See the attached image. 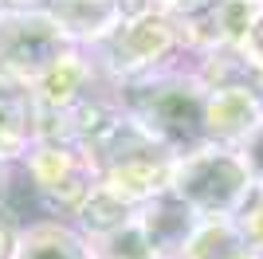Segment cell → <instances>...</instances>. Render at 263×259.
I'll return each instance as SVG.
<instances>
[{
	"label": "cell",
	"mask_w": 263,
	"mask_h": 259,
	"mask_svg": "<svg viewBox=\"0 0 263 259\" xmlns=\"http://www.w3.org/2000/svg\"><path fill=\"white\" fill-rule=\"evenodd\" d=\"M204 98L209 90L197 83V75H177V71H161L142 83L118 86L122 114L138 130H145L157 145H165L173 157H185L209 145Z\"/></svg>",
	"instance_id": "obj_1"
},
{
	"label": "cell",
	"mask_w": 263,
	"mask_h": 259,
	"mask_svg": "<svg viewBox=\"0 0 263 259\" xmlns=\"http://www.w3.org/2000/svg\"><path fill=\"white\" fill-rule=\"evenodd\" d=\"M181 47L185 43L169 4H122V24L90 51L99 71H106L118 86H130L161 75Z\"/></svg>",
	"instance_id": "obj_2"
},
{
	"label": "cell",
	"mask_w": 263,
	"mask_h": 259,
	"mask_svg": "<svg viewBox=\"0 0 263 259\" xmlns=\"http://www.w3.org/2000/svg\"><path fill=\"white\" fill-rule=\"evenodd\" d=\"M90 165L99 173L102 189H110L114 196H122L126 205L138 208V205H145L149 196L169 189L177 157L122 114L114 134L90 153Z\"/></svg>",
	"instance_id": "obj_3"
},
{
	"label": "cell",
	"mask_w": 263,
	"mask_h": 259,
	"mask_svg": "<svg viewBox=\"0 0 263 259\" xmlns=\"http://www.w3.org/2000/svg\"><path fill=\"white\" fill-rule=\"evenodd\" d=\"M75 43L67 40L47 4L40 8H0V86L32 90L40 75H47Z\"/></svg>",
	"instance_id": "obj_4"
},
{
	"label": "cell",
	"mask_w": 263,
	"mask_h": 259,
	"mask_svg": "<svg viewBox=\"0 0 263 259\" xmlns=\"http://www.w3.org/2000/svg\"><path fill=\"white\" fill-rule=\"evenodd\" d=\"M255 184L252 169L243 161L240 150H224V145H200V150L177 157L173 165V189L185 205H193L204 220L232 216Z\"/></svg>",
	"instance_id": "obj_5"
},
{
	"label": "cell",
	"mask_w": 263,
	"mask_h": 259,
	"mask_svg": "<svg viewBox=\"0 0 263 259\" xmlns=\"http://www.w3.org/2000/svg\"><path fill=\"white\" fill-rule=\"evenodd\" d=\"M24 169H28L35 196L67 216H75L79 205L99 184V173H95L90 157L75 145H63V141H35L24 157Z\"/></svg>",
	"instance_id": "obj_6"
},
{
	"label": "cell",
	"mask_w": 263,
	"mask_h": 259,
	"mask_svg": "<svg viewBox=\"0 0 263 259\" xmlns=\"http://www.w3.org/2000/svg\"><path fill=\"white\" fill-rule=\"evenodd\" d=\"M134 224L142 228L145 244L154 248L157 259H181L185 248L193 244V236L200 232L204 216L193 205H185L173 189H165V193L149 196L145 205L134 208Z\"/></svg>",
	"instance_id": "obj_7"
},
{
	"label": "cell",
	"mask_w": 263,
	"mask_h": 259,
	"mask_svg": "<svg viewBox=\"0 0 263 259\" xmlns=\"http://www.w3.org/2000/svg\"><path fill=\"white\" fill-rule=\"evenodd\" d=\"M263 126V95L259 86H224L204 98V130L209 145L243 150V141Z\"/></svg>",
	"instance_id": "obj_8"
},
{
	"label": "cell",
	"mask_w": 263,
	"mask_h": 259,
	"mask_svg": "<svg viewBox=\"0 0 263 259\" xmlns=\"http://www.w3.org/2000/svg\"><path fill=\"white\" fill-rule=\"evenodd\" d=\"M95 71H99V67L90 63L79 47L67 51L47 75H40L32 83V90H28L32 110H40V114H63V110L87 102V98L95 95V90H90V86H95Z\"/></svg>",
	"instance_id": "obj_9"
},
{
	"label": "cell",
	"mask_w": 263,
	"mask_h": 259,
	"mask_svg": "<svg viewBox=\"0 0 263 259\" xmlns=\"http://www.w3.org/2000/svg\"><path fill=\"white\" fill-rule=\"evenodd\" d=\"M75 47H99L122 24V4H47Z\"/></svg>",
	"instance_id": "obj_10"
},
{
	"label": "cell",
	"mask_w": 263,
	"mask_h": 259,
	"mask_svg": "<svg viewBox=\"0 0 263 259\" xmlns=\"http://www.w3.org/2000/svg\"><path fill=\"white\" fill-rule=\"evenodd\" d=\"M16 259H95V251H90V244L75 232V224L44 220V224L24 228Z\"/></svg>",
	"instance_id": "obj_11"
},
{
	"label": "cell",
	"mask_w": 263,
	"mask_h": 259,
	"mask_svg": "<svg viewBox=\"0 0 263 259\" xmlns=\"http://www.w3.org/2000/svg\"><path fill=\"white\" fill-rule=\"evenodd\" d=\"M75 220V232L87 244H95V239H106L114 236V232H122V228L134 224V205H126L122 196H114L110 189H102V184H95V193L79 205V212L71 216Z\"/></svg>",
	"instance_id": "obj_12"
},
{
	"label": "cell",
	"mask_w": 263,
	"mask_h": 259,
	"mask_svg": "<svg viewBox=\"0 0 263 259\" xmlns=\"http://www.w3.org/2000/svg\"><path fill=\"white\" fill-rule=\"evenodd\" d=\"M35 145V114L24 90L0 86V161H20Z\"/></svg>",
	"instance_id": "obj_13"
},
{
	"label": "cell",
	"mask_w": 263,
	"mask_h": 259,
	"mask_svg": "<svg viewBox=\"0 0 263 259\" xmlns=\"http://www.w3.org/2000/svg\"><path fill=\"white\" fill-rule=\"evenodd\" d=\"M243 251H252L243 244V236L236 232L232 216H216V220H204L200 232L193 236V244L185 248L181 259H236Z\"/></svg>",
	"instance_id": "obj_14"
},
{
	"label": "cell",
	"mask_w": 263,
	"mask_h": 259,
	"mask_svg": "<svg viewBox=\"0 0 263 259\" xmlns=\"http://www.w3.org/2000/svg\"><path fill=\"white\" fill-rule=\"evenodd\" d=\"M90 251H95V259H157L138 224L122 228V232H114V236H106V239H95Z\"/></svg>",
	"instance_id": "obj_15"
},
{
	"label": "cell",
	"mask_w": 263,
	"mask_h": 259,
	"mask_svg": "<svg viewBox=\"0 0 263 259\" xmlns=\"http://www.w3.org/2000/svg\"><path fill=\"white\" fill-rule=\"evenodd\" d=\"M232 224H236V232L243 236V244L263 255V181H255L252 189H248L240 208L232 212Z\"/></svg>",
	"instance_id": "obj_16"
},
{
	"label": "cell",
	"mask_w": 263,
	"mask_h": 259,
	"mask_svg": "<svg viewBox=\"0 0 263 259\" xmlns=\"http://www.w3.org/2000/svg\"><path fill=\"white\" fill-rule=\"evenodd\" d=\"M24 220L20 212L8 205V200H0V259H16L20 251V239H24Z\"/></svg>",
	"instance_id": "obj_17"
},
{
	"label": "cell",
	"mask_w": 263,
	"mask_h": 259,
	"mask_svg": "<svg viewBox=\"0 0 263 259\" xmlns=\"http://www.w3.org/2000/svg\"><path fill=\"white\" fill-rule=\"evenodd\" d=\"M240 153H243V161H248V169H252V177H255V181H263V126L243 141Z\"/></svg>",
	"instance_id": "obj_18"
},
{
	"label": "cell",
	"mask_w": 263,
	"mask_h": 259,
	"mask_svg": "<svg viewBox=\"0 0 263 259\" xmlns=\"http://www.w3.org/2000/svg\"><path fill=\"white\" fill-rule=\"evenodd\" d=\"M4 177H8V161H0V193H4ZM4 200V196H0Z\"/></svg>",
	"instance_id": "obj_19"
},
{
	"label": "cell",
	"mask_w": 263,
	"mask_h": 259,
	"mask_svg": "<svg viewBox=\"0 0 263 259\" xmlns=\"http://www.w3.org/2000/svg\"><path fill=\"white\" fill-rule=\"evenodd\" d=\"M236 259H263L259 251H243V255H236Z\"/></svg>",
	"instance_id": "obj_20"
}]
</instances>
